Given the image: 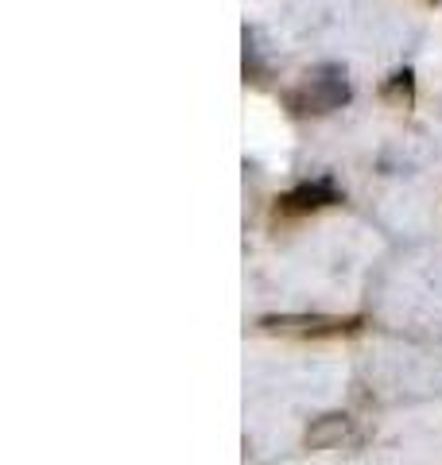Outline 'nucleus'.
<instances>
[{
  "mask_svg": "<svg viewBox=\"0 0 442 465\" xmlns=\"http://www.w3.org/2000/svg\"><path fill=\"white\" fill-rule=\"evenodd\" d=\"M380 101H388L396 109L416 105V70L404 66V70H396V74H388L385 85H380Z\"/></svg>",
  "mask_w": 442,
  "mask_h": 465,
  "instance_id": "39448f33",
  "label": "nucleus"
},
{
  "mask_svg": "<svg viewBox=\"0 0 442 465\" xmlns=\"http://www.w3.org/2000/svg\"><path fill=\"white\" fill-rule=\"evenodd\" d=\"M342 202H346V191L330 179V174H322V179L299 183V186H291V191L279 194L276 206H272V217L276 222H295V217H311L318 210L342 206Z\"/></svg>",
  "mask_w": 442,
  "mask_h": 465,
  "instance_id": "7ed1b4c3",
  "label": "nucleus"
},
{
  "mask_svg": "<svg viewBox=\"0 0 442 465\" xmlns=\"http://www.w3.org/2000/svg\"><path fill=\"white\" fill-rule=\"evenodd\" d=\"M349 415H342V411H330V415H318V419H311V427H306V434H303V446L306 450H330V446H337L342 439H349Z\"/></svg>",
  "mask_w": 442,
  "mask_h": 465,
  "instance_id": "20e7f679",
  "label": "nucleus"
},
{
  "mask_svg": "<svg viewBox=\"0 0 442 465\" xmlns=\"http://www.w3.org/2000/svg\"><path fill=\"white\" fill-rule=\"evenodd\" d=\"M245 82H253V85H264V82H268V66H264V58H260V47H256V35H253V32H245Z\"/></svg>",
  "mask_w": 442,
  "mask_h": 465,
  "instance_id": "423d86ee",
  "label": "nucleus"
},
{
  "mask_svg": "<svg viewBox=\"0 0 442 465\" xmlns=\"http://www.w3.org/2000/svg\"><path fill=\"white\" fill-rule=\"evenodd\" d=\"M349 97L353 90H349V78L342 66H315L299 85L279 94V101H284V109L291 116H330L342 105H349Z\"/></svg>",
  "mask_w": 442,
  "mask_h": 465,
  "instance_id": "f257e3e1",
  "label": "nucleus"
},
{
  "mask_svg": "<svg viewBox=\"0 0 442 465\" xmlns=\"http://www.w3.org/2000/svg\"><path fill=\"white\" fill-rule=\"evenodd\" d=\"M264 333L299 341H326V338H353L365 330V314H264Z\"/></svg>",
  "mask_w": 442,
  "mask_h": 465,
  "instance_id": "f03ea898",
  "label": "nucleus"
},
{
  "mask_svg": "<svg viewBox=\"0 0 442 465\" xmlns=\"http://www.w3.org/2000/svg\"><path fill=\"white\" fill-rule=\"evenodd\" d=\"M427 5H442V0H427Z\"/></svg>",
  "mask_w": 442,
  "mask_h": 465,
  "instance_id": "0eeeda50",
  "label": "nucleus"
}]
</instances>
